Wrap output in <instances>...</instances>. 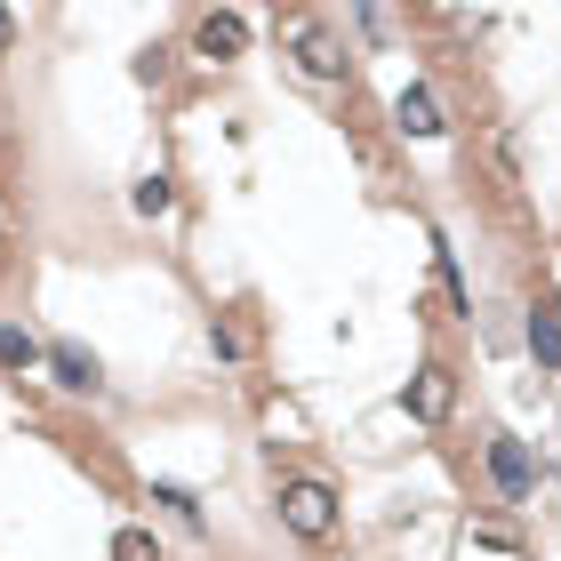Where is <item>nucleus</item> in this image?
<instances>
[{"instance_id":"7","label":"nucleus","mask_w":561,"mask_h":561,"mask_svg":"<svg viewBox=\"0 0 561 561\" xmlns=\"http://www.w3.org/2000/svg\"><path fill=\"white\" fill-rule=\"evenodd\" d=\"M48 362H57V386H72V393H96V386H105V377H96V362H89L81 345H57Z\"/></svg>"},{"instance_id":"14","label":"nucleus","mask_w":561,"mask_h":561,"mask_svg":"<svg viewBox=\"0 0 561 561\" xmlns=\"http://www.w3.org/2000/svg\"><path fill=\"white\" fill-rule=\"evenodd\" d=\"M553 313H561V305H553Z\"/></svg>"},{"instance_id":"2","label":"nucleus","mask_w":561,"mask_h":561,"mask_svg":"<svg viewBox=\"0 0 561 561\" xmlns=\"http://www.w3.org/2000/svg\"><path fill=\"white\" fill-rule=\"evenodd\" d=\"M289 48H297V65L313 72V81H345V41H337V24H329V16H297L289 24Z\"/></svg>"},{"instance_id":"13","label":"nucleus","mask_w":561,"mask_h":561,"mask_svg":"<svg viewBox=\"0 0 561 561\" xmlns=\"http://www.w3.org/2000/svg\"><path fill=\"white\" fill-rule=\"evenodd\" d=\"M9 33H16V16H9V9H0V48H9Z\"/></svg>"},{"instance_id":"4","label":"nucleus","mask_w":561,"mask_h":561,"mask_svg":"<svg viewBox=\"0 0 561 561\" xmlns=\"http://www.w3.org/2000/svg\"><path fill=\"white\" fill-rule=\"evenodd\" d=\"M193 48H201V57H241V48H249V16L241 9H209L193 24Z\"/></svg>"},{"instance_id":"12","label":"nucleus","mask_w":561,"mask_h":561,"mask_svg":"<svg viewBox=\"0 0 561 561\" xmlns=\"http://www.w3.org/2000/svg\"><path fill=\"white\" fill-rule=\"evenodd\" d=\"M362 33H369V41H393L401 16H393V9H362Z\"/></svg>"},{"instance_id":"6","label":"nucleus","mask_w":561,"mask_h":561,"mask_svg":"<svg viewBox=\"0 0 561 561\" xmlns=\"http://www.w3.org/2000/svg\"><path fill=\"white\" fill-rule=\"evenodd\" d=\"M393 121H401L410 137H442V129H449L442 105H433V89H401V96H393Z\"/></svg>"},{"instance_id":"9","label":"nucleus","mask_w":561,"mask_h":561,"mask_svg":"<svg viewBox=\"0 0 561 561\" xmlns=\"http://www.w3.org/2000/svg\"><path fill=\"white\" fill-rule=\"evenodd\" d=\"M33 353H41V345L24 337L16 321H0V369H33Z\"/></svg>"},{"instance_id":"11","label":"nucleus","mask_w":561,"mask_h":561,"mask_svg":"<svg viewBox=\"0 0 561 561\" xmlns=\"http://www.w3.org/2000/svg\"><path fill=\"white\" fill-rule=\"evenodd\" d=\"M113 561H161V546H152V529H121V538H113Z\"/></svg>"},{"instance_id":"3","label":"nucleus","mask_w":561,"mask_h":561,"mask_svg":"<svg viewBox=\"0 0 561 561\" xmlns=\"http://www.w3.org/2000/svg\"><path fill=\"white\" fill-rule=\"evenodd\" d=\"M449 401H457V377H449L442 362H425L410 386H401V410H410L417 425H442V417H449Z\"/></svg>"},{"instance_id":"10","label":"nucleus","mask_w":561,"mask_h":561,"mask_svg":"<svg viewBox=\"0 0 561 561\" xmlns=\"http://www.w3.org/2000/svg\"><path fill=\"white\" fill-rule=\"evenodd\" d=\"M129 201H137V217H169V201H176V193H169V176H145Z\"/></svg>"},{"instance_id":"5","label":"nucleus","mask_w":561,"mask_h":561,"mask_svg":"<svg viewBox=\"0 0 561 561\" xmlns=\"http://www.w3.org/2000/svg\"><path fill=\"white\" fill-rule=\"evenodd\" d=\"M490 473H497L505 497H529V481H538V473H529V449L514 442V433H497V442H490Z\"/></svg>"},{"instance_id":"8","label":"nucleus","mask_w":561,"mask_h":561,"mask_svg":"<svg viewBox=\"0 0 561 561\" xmlns=\"http://www.w3.org/2000/svg\"><path fill=\"white\" fill-rule=\"evenodd\" d=\"M529 353L546 369H561V313H529Z\"/></svg>"},{"instance_id":"1","label":"nucleus","mask_w":561,"mask_h":561,"mask_svg":"<svg viewBox=\"0 0 561 561\" xmlns=\"http://www.w3.org/2000/svg\"><path fill=\"white\" fill-rule=\"evenodd\" d=\"M280 522H289L305 546H321L329 529H337V497H329V481H280Z\"/></svg>"}]
</instances>
